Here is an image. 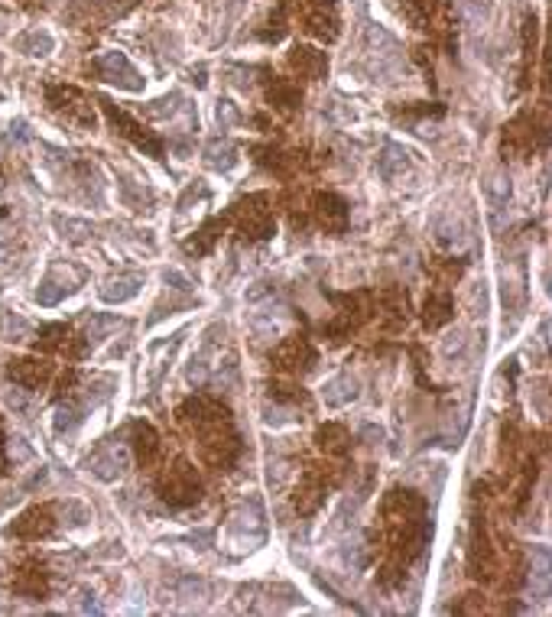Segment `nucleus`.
<instances>
[{"mask_svg":"<svg viewBox=\"0 0 552 617\" xmlns=\"http://www.w3.org/2000/svg\"><path fill=\"white\" fill-rule=\"evenodd\" d=\"M52 530V523H49V510L43 507H33L29 513H23L17 523H13V530L10 533H17V536H29V540H36V536H46V533Z\"/></svg>","mask_w":552,"mask_h":617,"instance_id":"obj_3","label":"nucleus"},{"mask_svg":"<svg viewBox=\"0 0 552 617\" xmlns=\"http://www.w3.org/2000/svg\"><path fill=\"white\" fill-rule=\"evenodd\" d=\"M289 62H293V68H299V72H303V75H309V78H319L325 68H328V62H325L322 52H315V49H309V46L293 49Z\"/></svg>","mask_w":552,"mask_h":617,"instance_id":"obj_4","label":"nucleus"},{"mask_svg":"<svg viewBox=\"0 0 552 617\" xmlns=\"http://www.w3.org/2000/svg\"><path fill=\"white\" fill-rule=\"evenodd\" d=\"M270 101H273L276 107H283V111H289V107L299 105V91H296L293 85H283V82H273V85H270Z\"/></svg>","mask_w":552,"mask_h":617,"instance_id":"obj_8","label":"nucleus"},{"mask_svg":"<svg viewBox=\"0 0 552 617\" xmlns=\"http://www.w3.org/2000/svg\"><path fill=\"white\" fill-rule=\"evenodd\" d=\"M10 377L17 380V384H27V387H39V380H43V368L36 361H17L10 368Z\"/></svg>","mask_w":552,"mask_h":617,"instance_id":"obj_7","label":"nucleus"},{"mask_svg":"<svg viewBox=\"0 0 552 617\" xmlns=\"http://www.w3.org/2000/svg\"><path fill=\"white\" fill-rule=\"evenodd\" d=\"M305 29H309L312 36L332 43V39L338 36V4H335V0H309Z\"/></svg>","mask_w":552,"mask_h":617,"instance_id":"obj_1","label":"nucleus"},{"mask_svg":"<svg viewBox=\"0 0 552 617\" xmlns=\"http://www.w3.org/2000/svg\"><path fill=\"white\" fill-rule=\"evenodd\" d=\"M143 276L140 273H130V276H121V280H111V283L105 286V299L107 303H124V299H130V296L137 293V283H140Z\"/></svg>","mask_w":552,"mask_h":617,"instance_id":"obj_5","label":"nucleus"},{"mask_svg":"<svg viewBox=\"0 0 552 617\" xmlns=\"http://www.w3.org/2000/svg\"><path fill=\"white\" fill-rule=\"evenodd\" d=\"M358 397V390H354V380L351 377H335L328 387H325V399L332 403V407H342L348 399Z\"/></svg>","mask_w":552,"mask_h":617,"instance_id":"obj_6","label":"nucleus"},{"mask_svg":"<svg viewBox=\"0 0 552 617\" xmlns=\"http://www.w3.org/2000/svg\"><path fill=\"white\" fill-rule=\"evenodd\" d=\"M59 296H62V286H56L52 283V276H46V283L39 286V303L52 305V303H59Z\"/></svg>","mask_w":552,"mask_h":617,"instance_id":"obj_10","label":"nucleus"},{"mask_svg":"<svg viewBox=\"0 0 552 617\" xmlns=\"http://www.w3.org/2000/svg\"><path fill=\"white\" fill-rule=\"evenodd\" d=\"M33 43V52L29 56H46L49 49H52V39L46 36V33H29V36L20 39V46H29Z\"/></svg>","mask_w":552,"mask_h":617,"instance_id":"obj_9","label":"nucleus"},{"mask_svg":"<svg viewBox=\"0 0 552 617\" xmlns=\"http://www.w3.org/2000/svg\"><path fill=\"white\" fill-rule=\"evenodd\" d=\"M95 66H98V72H101L107 82H114V85L130 88V91H137V88H140V78H137L134 66H130L121 52H107V56L98 59Z\"/></svg>","mask_w":552,"mask_h":617,"instance_id":"obj_2","label":"nucleus"}]
</instances>
